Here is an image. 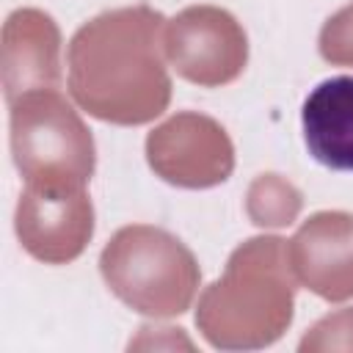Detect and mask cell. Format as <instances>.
I'll list each match as a JSON object with an SVG mask.
<instances>
[{"label":"cell","mask_w":353,"mask_h":353,"mask_svg":"<svg viewBox=\"0 0 353 353\" xmlns=\"http://www.w3.org/2000/svg\"><path fill=\"white\" fill-rule=\"evenodd\" d=\"M163 17L146 6L108 11L83 25L69 44V88L97 119L143 124L171 97L157 33Z\"/></svg>","instance_id":"obj_1"},{"label":"cell","mask_w":353,"mask_h":353,"mask_svg":"<svg viewBox=\"0 0 353 353\" xmlns=\"http://www.w3.org/2000/svg\"><path fill=\"white\" fill-rule=\"evenodd\" d=\"M102 276L124 303L143 314L185 312L199 284L190 251L152 226L121 229L102 251Z\"/></svg>","instance_id":"obj_2"},{"label":"cell","mask_w":353,"mask_h":353,"mask_svg":"<svg viewBox=\"0 0 353 353\" xmlns=\"http://www.w3.org/2000/svg\"><path fill=\"white\" fill-rule=\"evenodd\" d=\"M17 168L28 182L85 185L94 174V141L72 108L52 91L28 94L11 110Z\"/></svg>","instance_id":"obj_3"},{"label":"cell","mask_w":353,"mask_h":353,"mask_svg":"<svg viewBox=\"0 0 353 353\" xmlns=\"http://www.w3.org/2000/svg\"><path fill=\"white\" fill-rule=\"evenodd\" d=\"M188 28L201 39L199 44H176L165 47L174 69L201 85H221L240 74L245 63V33L237 22L218 8H188L179 14Z\"/></svg>","instance_id":"obj_4"},{"label":"cell","mask_w":353,"mask_h":353,"mask_svg":"<svg viewBox=\"0 0 353 353\" xmlns=\"http://www.w3.org/2000/svg\"><path fill=\"white\" fill-rule=\"evenodd\" d=\"M303 143L320 165L353 171V77L339 74L317 83L301 108Z\"/></svg>","instance_id":"obj_5"},{"label":"cell","mask_w":353,"mask_h":353,"mask_svg":"<svg viewBox=\"0 0 353 353\" xmlns=\"http://www.w3.org/2000/svg\"><path fill=\"white\" fill-rule=\"evenodd\" d=\"M320 55L331 63H353V3L323 25Z\"/></svg>","instance_id":"obj_6"}]
</instances>
